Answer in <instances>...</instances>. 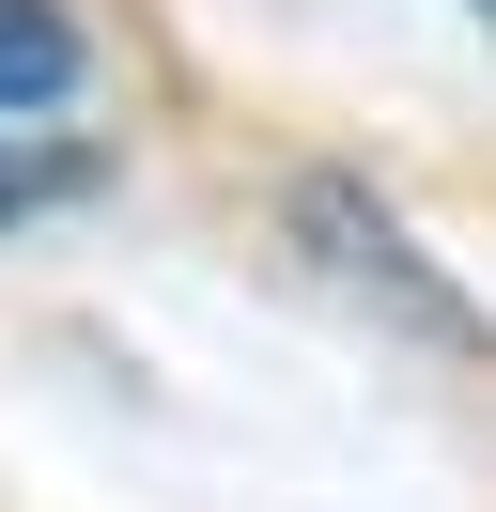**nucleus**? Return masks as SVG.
Segmentation results:
<instances>
[{"label": "nucleus", "mask_w": 496, "mask_h": 512, "mask_svg": "<svg viewBox=\"0 0 496 512\" xmlns=\"http://www.w3.org/2000/svg\"><path fill=\"white\" fill-rule=\"evenodd\" d=\"M295 233H310V264H326L341 295H372L388 326H419L434 357H496L481 295H450V280H434V264H419V233H403L388 202L357 187V171H310V187H295Z\"/></svg>", "instance_id": "f257e3e1"}, {"label": "nucleus", "mask_w": 496, "mask_h": 512, "mask_svg": "<svg viewBox=\"0 0 496 512\" xmlns=\"http://www.w3.org/2000/svg\"><path fill=\"white\" fill-rule=\"evenodd\" d=\"M78 94V32H62V0H0V125Z\"/></svg>", "instance_id": "f03ea898"}, {"label": "nucleus", "mask_w": 496, "mask_h": 512, "mask_svg": "<svg viewBox=\"0 0 496 512\" xmlns=\"http://www.w3.org/2000/svg\"><path fill=\"white\" fill-rule=\"evenodd\" d=\"M47 202H93V156L78 140H0V233L47 218Z\"/></svg>", "instance_id": "7ed1b4c3"}, {"label": "nucleus", "mask_w": 496, "mask_h": 512, "mask_svg": "<svg viewBox=\"0 0 496 512\" xmlns=\"http://www.w3.org/2000/svg\"><path fill=\"white\" fill-rule=\"evenodd\" d=\"M481 16H496V0H481Z\"/></svg>", "instance_id": "20e7f679"}]
</instances>
